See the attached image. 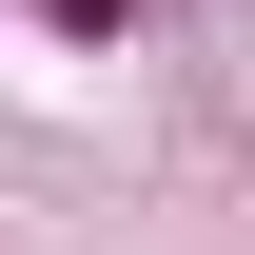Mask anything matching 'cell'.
Returning a JSON list of instances; mask_svg holds the SVG:
<instances>
[{
  "instance_id": "6da1fadb",
  "label": "cell",
  "mask_w": 255,
  "mask_h": 255,
  "mask_svg": "<svg viewBox=\"0 0 255 255\" xmlns=\"http://www.w3.org/2000/svg\"><path fill=\"white\" fill-rule=\"evenodd\" d=\"M39 20H79V39H118V20H137V0H39Z\"/></svg>"
}]
</instances>
